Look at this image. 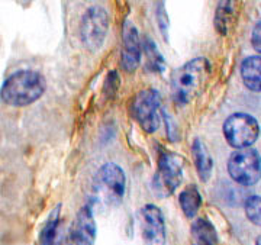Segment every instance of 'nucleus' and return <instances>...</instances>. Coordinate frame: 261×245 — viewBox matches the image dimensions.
I'll use <instances>...</instances> for the list:
<instances>
[{
    "instance_id": "nucleus-1",
    "label": "nucleus",
    "mask_w": 261,
    "mask_h": 245,
    "mask_svg": "<svg viewBox=\"0 0 261 245\" xmlns=\"http://www.w3.org/2000/svg\"><path fill=\"white\" fill-rule=\"evenodd\" d=\"M212 77V64L205 57H197L174 70L170 80L171 94L180 104L190 103L205 92Z\"/></svg>"
},
{
    "instance_id": "nucleus-2",
    "label": "nucleus",
    "mask_w": 261,
    "mask_h": 245,
    "mask_svg": "<svg viewBox=\"0 0 261 245\" xmlns=\"http://www.w3.org/2000/svg\"><path fill=\"white\" fill-rule=\"evenodd\" d=\"M47 90V80L39 71L20 70L9 75L0 89L2 100L9 106L23 107L35 103Z\"/></svg>"
},
{
    "instance_id": "nucleus-3",
    "label": "nucleus",
    "mask_w": 261,
    "mask_h": 245,
    "mask_svg": "<svg viewBox=\"0 0 261 245\" xmlns=\"http://www.w3.org/2000/svg\"><path fill=\"white\" fill-rule=\"evenodd\" d=\"M126 190L125 171L115 162H106L97 170L93 180L94 200L105 206L121 205Z\"/></svg>"
},
{
    "instance_id": "nucleus-4",
    "label": "nucleus",
    "mask_w": 261,
    "mask_h": 245,
    "mask_svg": "<svg viewBox=\"0 0 261 245\" xmlns=\"http://www.w3.org/2000/svg\"><path fill=\"white\" fill-rule=\"evenodd\" d=\"M157 171L152 176V192L157 198H168L171 196L183 181V166L185 160L171 151L160 148Z\"/></svg>"
},
{
    "instance_id": "nucleus-5",
    "label": "nucleus",
    "mask_w": 261,
    "mask_h": 245,
    "mask_svg": "<svg viewBox=\"0 0 261 245\" xmlns=\"http://www.w3.org/2000/svg\"><path fill=\"white\" fill-rule=\"evenodd\" d=\"M130 116L142 131L154 133L161 125V94L155 89H144L134 96L129 106Z\"/></svg>"
},
{
    "instance_id": "nucleus-6",
    "label": "nucleus",
    "mask_w": 261,
    "mask_h": 245,
    "mask_svg": "<svg viewBox=\"0 0 261 245\" xmlns=\"http://www.w3.org/2000/svg\"><path fill=\"white\" fill-rule=\"evenodd\" d=\"M222 132L231 147L235 150H245L258 140L260 123L250 113L237 112L225 119Z\"/></svg>"
},
{
    "instance_id": "nucleus-7",
    "label": "nucleus",
    "mask_w": 261,
    "mask_h": 245,
    "mask_svg": "<svg viewBox=\"0 0 261 245\" xmlns=\"http://www.w3.org/2000/svg\"><path fill=\"white\" fill-rule=\"evenodd\" d=\"M109 31V13L103 6L94 5L86 10L80 22V38L84 47L96 52L105 44Z\"/></svg>"
},
{
    "instance_id": "nucleus-8",
    "label": "nucleus",
    "mask_w": 261,
    "mask_h": 245,
    "mask_svg": "<svg viewBox=\"0 0 261 245\" xmlns=\"http://www.w3.org/2000/svg\"><path fill=\"white\" fill-rule=\"evenodd\" d=\"M260 152L254 148L233 151L228 160L231 179L241 186H254L260 181Z\"/></svg>"
},
{
    "instance_id": "nucleus-9",
    "label": "nucleus",
    "mask_w": 261,
    "mask_h": 245,
    "mask_svg": "<svg viewBox=\"0 0 261 245\" xmlns=\"http://www.w3.org/2000/svg\"><path fill=\"white\" fill-rule=\"evenodd\" d=\"M138 217L144 245H166L167 229L161 209L157 205L148 203L141 207Z\"/></svg>"
},
{
    "instance_id": "nucleus-10",
    "label": "nucleus",
    "mask_w": 261,
    "mask_h": 245,
    "mask_svg": "<svg viewBox=\"0 0 261 245\" xmlns=\"http://www.w3.org/2000/svg\"><path fill=\"white\" fill-rule=\"evenodd\" d=\"M97 226L94 221L92 205L87 203L79 209L70 231L67 234L65 245H94Z\"/></svg>"
},
{
    "instance_id": "nucleus-11",
    "label": "nucleus",
    "mask_w": 261,
    "mask_h": 245,
    "mask_svg": "<svg viewBox=\"0 0 261 245\" xmlns=\"http://www.w3.org/2000/svg\"><path fill=\"white\" fill-rule=\"evenodd\" d=\"M141 58H142V49H141L140 32L132 20L125 19L122 25V70L126 73H134L140 67Z\"/></svg>"
},
{
    "instance_id": "nucleus-12",
    "label": "nucleus",
    "mask_w": 261,
    "mask_h": 245,
    "mask_svg": "<svg viewBox=\"0 0 261 245\" xmlns=\"http://www.w3.org/2000/svg\"><path fill=\"white\" fill-rule=\"evenodd\" d=\"M192 154H193L196 171L200 180L206 183L212 177V173H214V158L205 145V142L200 138H195V141L192 144Z\"/></svg>"
},
{
    "instance_id": "nucleus-13",
    "label": "nucleus",
    "mask_w": 261,
    "mask_h": 245,
    "mask_svg": "<svg viewBox=\"0 0 261 245\" xmlns=\"http://www.w3.org/2000/svg\"><path fill=\"white\" fill-rule=\"evenodd\" d=\"M61 207L63 205L58 203L47 217L38 236V245H61V238H60Z\"/></svg>"
},
{
    "instance_id": "nucleus-14",
    "label": "nucleus",
    "mask_w": 261,
    "mask_h": 245,
    "mask_svg": "<svg viewBox=\"0 0 261 245\" xmlns=\"http://www.w3.org/2000/svg\"><path fill=\"white\" fill-rule=\"evenodd\" d=\"M260 70L261 57L258 54L257 56L247 57L243 63H241V67H240V73H241L243 83L245 85L247 89H250L254 93H260L261 90Z\"/></svg>"
},
{
    "instance_id": "nucleus-15",
    "label": "nucleus",
    "mask_w": 261,
    "mask_h": 245,
    "mask_svg": "<svg viewBox=\"0 0 261 245\" xmlns=\"http://www.w3.org/2000/svg\"><path fill=\"white\" fill-rule=\"evenodd\" d=\"M192 245H219V238L214 224L206 217H197L192 224Z\"/></svg>"
},
{
    "instance_id": "nucleus-16",
    "label": "nucleus",
    "mask_w": 261,
    "mask_h": 245,
    "mask_svg": "<svg viewBox=\"0 0 261 245\" xmlns=\"http://www.w3.org/2000/svg\"><path fill=\"white\" fill-rule=\"evenodd\" d=\"M141 49L145 54V68L149 73H164L166 70V58L161 54L155 41L148 35H144L141 39Z\"/></svg>"
},
{
    "instance_id": "nucleus-17",
    "label": "nucleus",
    "mask_w": 261,
    "mask_h": 245,
    "mask_svg": "<svg viewBox=\"0 0 261 245\" xmlns=\"http://www.w3.org/2000/svg\"><path fill=\"white\" fill-rule=\"evenodd\" d=\"M203 198L199 192L196 184H190L186 188H183L178 195V205L181 207L183 213L187 219H193L199 213L202 206Z\"/></svg>"
},
{
    "instance_id": "nucleus-18",
    "label": "nucleus",
    "mask_w": 261,
    "mask_h": 245,
    "mask_svg": "<svg viewBox=\"0 0 261 245\" xmlns=\"http://www.w3.org/2000/svg\"><path fill=\"white\" fill-rule=\"evenodd\" d=\"M233 19H235V5L231 0H225V2H219L216 12H215V29L218 31L219 35H228L229 28L232 25Z\"/></svg>"
},
{
    "instance_id": "nucleus-19",
    "label": "nucleus",
    "mask_w": 261,
    "mask_h": 245,
    "mask_svg": "<svg viewBox=\"0 0 261 245\" xmlns=\"http://www.w3.org/2000/svg\"><path fill=\"white\" fill-rule=\"evenodd\" d=\"M155 20H157V25H159L160 34L163 39L168 42L170 41V19H168L167 9H166V5L164 2H157L155 3Z\"/></svg>"
},
{
    "instance_id": "nucleus-20",
    "label": "nucleus",
    "mask_w": 261,
    "mask_h": 245,
    "mask_svg": "<svg viewBox=\"0 0 261 245\" xmlns=\"http://www.w3.org/2000/svg\"><path fill=\"white\" fill-rule=\"evenodd\" d=\"M260 203L261 198L260 195H254L250 196L245 202V216L251 222L252 225L258 226L261 224V215H260Z\"/></svg>"
},
{
    "instance_id": "nucleus-21",
    "label": "nucleus",
    "mask_w": 261,
    "mask_h": 245,
    "mask_svg": "<svg viewBox=\"0 0 261 245\" xmlns=\"http://www.w3.org/2000/svg\"><path fill=\"white\" fill-rule=\"evenodd\" d=\"M121 86V78L116 74V71H111L109 75L106 77V85H105V92H108V96L112 97L116 93V90Z\"/></svg>"
},
{
    "instance_id": "nucleus-22",
    "label": "nucleus",
    "mask_w": 261,
    "mask_h": 245,
    "mask_svg": "<svg viewBox=\"0 0 261 245\" xmlns=\"http://www.w3.org/2000/svg\"><path fill=\"white\" fill-rule=\"evenodd\" d=\"M260 31H261V20L258 19V22L254 25V29H252V34H251V45L252 48H254V51H255V52H258V56H260V51H261Z\"/></svg>"
},
{
    "instance_id": "nucleus-23",
    "label": "nucleus",
    "mask_w": 261,
    "mask_h": 245,
    "mask_svg": "<svg viewBox=\"0 0 261 245\" xmlns=\"http://www.w3.org/2000/svg\"><path fill=\"white\" fill-rule=\"evenodd\" d=\"M255 245H260V236H258V238L255 239Z\"/></svg>"
}]
</instances>
